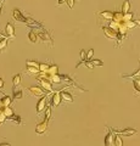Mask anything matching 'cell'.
I'll use <instances>...</instances> for the list:
<instances>
[{
    "instance_id": "cell-18",
    "label": "cell",
    "mask_w": 140,
    "mask_h": 146,
    "mask_svg": "<svg viewBox=\"0 0 140 146\" xmlns=\"http://www.w3.org/2000/svg\"><path fill=\"white\" fill-rule=\"evenodd\" d=\"M7 48V38H1L0 39V54H3Z\"/></svg>"
},
{
    "instance_id": "cell-27",
    "label": "cell",
    "mask_w": 140,
    "mask_h": 146,
    "mask_svg": "<svg viewBox=\"0 0 140 146\" xmlns=\"http://www.w3.org/2000/svg\"><path fill=\"white\" fill-rule=\"evenodd\" d=\"M113 143L116 146H123V141H122V138H121V135H115V138H113Z\"/></svg>"
},
{
    "instance_id": "cell-47",
    "label": "cell",
    "mask_w": 140,
    "mask_h": 146,
    "mask_svg": "<svg viewBox=\"0 0 140 146\" xmlns=\"http://www.w3.org/2000/svg\"><path fill=\"white\" fill-rule=\"evenodd\" d=\"M0 39H1V38H0Z\"/></svg>"
},
{
    "instance_id": "cell-11",
    "label": "cell",
    "mask_w": 140,
    "mask_h": 146,
    "mask_svg": "<svg viewBox=\"0 0 140 146\" xmlns=\"http://www.w3.org/2000/svg\"><path fill=\"white\" fill-rule=\"evenodd\" d=\"M104 33L108 39H117V32L111 29L110 27H104Z\"/></svg>"
},
{
    "instance_id": "cell-32",
    "label": "cell",
    "mask_w": 140,
    "mask_h": 146,
    "mask_svg": "<svg viewBox=\"0 0 140 146\" xmlns=\"http://www.w3.org/2000/svg\"><path fill=\"white\" fill-rule=\"evenodd\" d=\"M26 66L27 67H39V63L37 61H31V60H28V61H26Z\"/></svg>"
},
{
    "instance_id": "cell-19",
    "label": "cell",
    "mask_w": 140,
    "mask_h": 146,
    "mask_svg": "<svg viewBox=\"0 0 140 146\" xmlns=\"http://www.w3.org/2000/svg\"><path fill=\"white\" fill-rule=\"evenodd\" d=\"M130 10V3H129V0H125V1L123 3V5H122V9H121V13H127L129 12Z\"/></svg>"
},
{
    "instance_id": "cell-36",
    "label": "cell",
    "mask_w": 140,
    "mask_h": 146,
    "mask_svg": "<svg viewBox=\"0 0 140 146\" xmlns=\"http://www.w3.org/2000/svg\"><path fill=\"white\" fill-rule=\"evenodd\" d=\"M139 74H140V66H139V70L135 73H133V74H130V76H124L123 78H135V77H138Z\"/></svg>"
},
{
    "instance_id": "cell-23",
    "label": "cell",
    "mask_w": 140,
    "mask_h": 146,
    "mask_svg": "<svg viewBox=\"0 0 140 146\" xmlns=\"http://www.w3.org/2000/svg\"><path fill=\"white\" fill-rule=\"evenodd\" d=\"M28 39H29V42L33 43V44L38 42V36H37V34H35L34 31H31L28 33Z\"/></svg>"
},
{
    "instance_id": "cell-43",
    "label": "cell",
    "mask_w": 140,
    "mask_h": 146,
    "mask_svg": "<svg viewBox=\"0 0 140 146\" xmlns=\"http://www.w3.org/2000/svg\"><path fill=\"white\" fill-rule=\"evenodd\" d=\"M1 107H3V106H1V101H0V110H1Z\"/></svg>"
},
{
    "instance_id": "cell-2",
    "label": "cell",
    "mask_w": 140,
    "mask_h": 146,
    "mask_svg": "<svg viewBox=\"0 0 140 146\" xmlns=\"http://www.w3.org/2000/svg\"><path fill=\"white\" fill-rule=\"evenodd\" d=\"M29 94H32L33 96H45L46 91H44L42 89V86H38V85H32L28 88Z\"/></svg>"
},
{
    "instance_id": "cell-33",
    "label": "cell",
    "mask_w": 140,
    "mask_h": 146,
    "mask_svg": "<svg viewBox=\"0 0 140 146\" xmlns=\"http://www.w3.org/2000/svg\"><path fill=\"white\" fill-rule=\"evenodd\" d=\"M44 111H45V119L49 121L50 117H51V107H46Z\"/></svg>"
},
{
    "instance_id": "cell-4",
    "label": "cell",
    "mask_w": 140,
    "mask_h": 146,
    "mask_svg": "<svg viewBox=\"0 0 140 146\" xmlns=\"http://www.w3.org/2000/svg\"><path fill=\"white\" fill-rule=\"evenodd\" d=\"M112 131L118 135H124V136H130V135H134L137 134V130L133 129V128H125V129H122V130H117V129H112Z\"/></svg>"
},
{
    "instance_id": "cell-5",
    "label": "cell",
    "mask_w": 140,
    "mask_h": 146,
    "mask_svg": "<svg viewBox=\"0 0 140 146\" xmlns=\"http://www.w3.org/2000/svg\"><path fill=\"white\" fill-rule=\"evenodd\" d=\"M12 17H13V20H16V21H19V22H23V23H26V21H27V18L23 15H22V12H21L20 9H13Z\"/></svg>"
},
{
    "instance_id": "cell-24",
    "label": "cell",
    "mask_w": 140,
    "mask_h": 146,
    "mask_svg": "<svg viewBox=\"0 0 140 146\" xmlns=\"http://www.w3.org/2000/svg\"><path fill=\"white\" fill-rule=\"evenodd\" d=\"M121 23L122 22H116V21H110V25H108V27H110L111 29H113V31H118V28H119V26H121Z\"/></svg>"
},
{
    "instance_id": "cell-45",
    "label": "cell",
    "mask_w": 140,
    "mask_h": 146,
    "mask_svg": "<svg viewBox=\"0 0 140 146\" xmlns=\"http://www.w3.org/2000/svg\"><path fill=\"white\" fill-rule=\"evenodd\" d=\"M0 112H1V110H0Z\"/></svg>"
},
{
    "instance_id": "cell-31",
    "label": "cell",
    "mask_w": 140,
    "mask_h": 146,
    "mask_svg": "<svg viewBox=\"0 0 140 146\" xmlns=\"http://www.w3.org/2000/svg\"><path fill=\"white\" fill-rule=\"evenodd\" d=\"M93 56H94V50L90 49L89 51L87 52V56H85V61H92V60H93Z\"/></svg>"
},
{
    "instance_id": "cell-37",
    "label": "cell",
    "mask_w": 140,
    "mask_h": 146,
    "mask_svg": "<svg viewBox=\"0 0 140 146\" xmlns=\"http://www.w3.org/2000/svg\"><path fill=\"white\" fill-rule=\"evenodd\" d=\"M66 3H67V5H68L70 9H72L74 5V0H66Z\"/></svg>"
},
{
    "instance_id": "cell-29",
    "label": "cell",
    "mask_w": 140,
    "mask_h": 146,
    "mask_svg": "<svg viewBox=\"0 0 140 146\" xmlns=\"http://www.w3.org/2000/svg\"><path fill=\"white\" fill-rule=\"evenodd\" d=\"M122 18H123V13L113 12V21H116V22H123V21H122Z\"/></svg>"
},
{
    "instance_id": "cell-7",
    "label": "cell",
    "mask_w": 140,
    "mask_h": 146,
    "mask_svg": "<svg viewBox=\"0 0 140 146\" xmlns=\"http://www.w3.org/2000/svg\"><path fill=\"white\" fill-rule=\"evenodd\" d=\"M113 131H112L111 128H108V133L105 136V140H104V146H111L113 144Z\"/></svg>"
},
{
    "instance_id": "cell-26",
    "label": "cell",
    "mask_w": 140,
    "mask_h": 146,
    "mask_svg": "<svg viewBox=\"0 0 140 146\" xmlns=\"http://www.w3.org/2000/svg\"><path fill=\"white\" fill-rule=\"evenodd\" d=\"M50 82H52V83H56V84L61 83V82H62L61 76L60 74H54V76H51L50 77Z\"/></svg>"
},
{
    "instance_id": "cell-13",
    "label": "cell",
    "mask_w": 140,
    "mask_h": 146,
    "mask_svg": "<svg viewBox=\"0 0 140 146\" xmlns=\"http://www.w3.org/2000/svg\"><path fill=\"white\" fill-rule=\"evenodd\" d=\"M99 16H101L105 21H112L113 20V12H111V11H100L99 12Z\"/></svg>"
},
{
    "instance_id": "cell-46",
    "label": "cell",
    "mask_w": 140,
    "mask_h": 146,
    "mask_svg": "<svg viewBox=\"0 0 140 146\" xmlns=\"http://www.w3.org/2000/svg\"><path fill=\"white\" fill-rule=\"evenodd\" d=\"M139 77H140V74H139Z\"/></svg>"
},
{
    "instance_id": "cell-17",
    "label": "cell",
    "mask_w": 140,
    "mask_h": 146,
    "mask_svg": "<svg viewBox=\"0 0 140 146\" xmlns=\"http://www.w3.org/2000/svg\"><path fill=\"white\" fill-rule=\"evenodd\" d=\"M48 74L49 76H54V74H58V66L57 65H51V66H49V70H48Z\"/></svg>"
},
{
    "instance_id": "cell-30",
    "label": "cell",
    "mask_w": 140,
    "mask_h": 146,
    "mask_svg": "<svg viewBox=\"0 0 140 146\" xmlns=\"http://www.w3.org/2000/svg\"><path fill=\"white\" fill-rule=\"evenodd\" d=\"M124 25H125V27H127L128 29H133V28H135L137 27V23H135V21H128V22H124Z\"/></svg>"
},
{
    "instance_id": "cell-22",
    "label": "cell",
    "mask_w": 140,
    "mask_h": 146,
    "mask_svg": "<svg viewBox=\"0 0 140 146\" xmlns=\"http://www.w3.org/2000/svg\"><path fill=\"white\" fill-rule=\"evenodd\" d=\"M21 79H22L21 74H15L12 77V85L15 86V88H16V86H19L21 84Z\"/></svg>"
},
{
    "instance_id": "cell-39",
    "label": "cell",
    "mask_w": 140,
    "mask_h": 146,
    "mask_svg": "<svg viewBox=\"0 0 140 146\" xmlns=\"http://www.w3.org/2000/svg\"><path fill=\"white\" fill-rule=\"evenodd\" d=\"M3 88H4V79L0 78V90H1Z\"/></svg>"
},
{
    "instance_id": "cell-40",
    "label": "cell",
    "mask_w": 140,
    "mask_h": 146,
    "mask_svg": "<svg viewBox=\"0 0 140 146\" xmlns=\"http://www.w3.org/2000/svg\"><path fill=\"white\" fill-rule=\"evenodd\" d=\"M64 3H66V0H58V1H57V5H62Z\"/></svg>"
},
{
    "instance_id": "cell-42",
    "label": "cell",
    "mask_w": 140,
    "mask_h": 146,
    "mask_svg": "<svg viewBox=\"0 0 140 146\" xmlns=\"http://www.w3.org/2000/svg\"><path fill=\"white\" fill-rule=\"evenodd\" d=\"M135 23H137V26H139V27H140V18H138V20L135 21Z\"/></svg>"
},
{
    "instance_id": "cell-34",
    "label": "cell",
    "mask_w": 140,
    "mask_h": 146,
    "mask_svg": "<svg viewBox=\"0 0 140 146\" xmlns=\"http://www.w3.org/2000/svg\"><path fill=\"white\" fill-rule=\"evenodd\" d=\"M90 62H92V65H93L94 67H99V66H102V65H104L101 60H94V58H93V60L90 61Z\"/></svg>"
},
{
    "instance_id": "cell-8",
    "label": "cell",
    "mask_w": 140,
    "mask_h": 146,
    "mask_svg": "<svg viewBox=\"0 0 140 146\" xmlns=\"http://www.w3.org/2000/svg\"><path fill=\"white\" fill-rule=\"evenodd\" d=\"M46 102H48V100H46V96H43L42 99L38 101L37 104V113H40V112H43L45 108H46Z\"/></svg>"
},
{
    "instance_id": "cell-9",
    "label": "cell",
    "mask_w": 140,
    "mask_h": 146,
    "mask_svg": "<svg viewBox=\"0 0 140 146\" xmlns=\"http://www.w3.org/2000/svg\"><path fill=\"white\" fill-rule=\"evenodd\" d=\"M61 96H60V91H55V93L52 94V96H51V105L54 107H57L58 105L61 104Z\"/></svg>"
},
{
    "instance_id": "cell-6",
    "label": "cell",
    "mask_w": 140,
    "mask_h": 146,
    "mask_svg": "<svg viewBox=\"0 0 140 146\" xmlns=\"http://www.w3.org/2000/svg\"><path fill=\"white\" fill-rule=\"evenodd\" d=\"M48 122H49V121L44 119L42 123H39V124H38L37 127H35V133H37V134H39V135L44 134L45 131L48 130Z\"/></svg>"
},
{
    "instance_id": "cell-38",
    "label": "cell",
    "mask_w": 140,
    "mask_h": 146,
    "mask_svg": "<svg viewBox=\"0 0 140 146\" xmlns=\"http://www.w3.org/2000/svg\"><path fill=\"white\" fill-rule=\"evenodd\" d=\"M5 121H6V117L3 115V112H0V124H3Z\"/></svg>"
},
{
    "instance_id": "cell-25",
    "label": "cell",
    "mask_w": 140,
    "mask_h": 146,
    "mask_svg": "<svg viewBox=\"0 0 140 146\" xmlns=\"http://www.w3.org/2000/svg\"><path fill=\"white\" fill-rule=\"evenodd\" d=\"M133 16H134V13L129 11V12H127V13H124V15H123V18H122V21H123V22L132 21V20H133Z\"/></svg>"
},
{
    "instance_id": "cell-20",
    "label": "cell",
    "mask_w": 140,
    "mask_h": 146,
    "mask_svg": "<svg viewBox=\"0 0 140 146\" xmlns=\"http://www.w3.org/2000/svg\"><path fill=\"white\" fill-rule=\"evenodd\" d=\"M12 94H13V99L15 100H21L22 98H23V91H22L21 89H13Z\"/></svg>"
},
{
    "instance_id": "cell-35",
    "label": "cell",
    "mask_w": 140,
    "mask_h": 146,
    "mask_svg": "<svg viewBox=\"0 0 140 146\" xmlns=\"http://www.w3.org/2000/svg\"><path fill=\"white\" fill-rule=\"evenodd\" d=\"M10 119H11V121H13L15 123H17V124H21V122H22L21 117H20V116H15V115H13V116L10 118Z\"/></svg>"
},
{
    "instance_id": "cell-1",
    "label": "cell",
    "mask_w": 140,
    "mask_h": 146,
    "mask_svg": "<svg viewBox=\"0 0 140 146\" xmlns=\"http://www.w3.org/2000/svg\"><path fill=\"white\" fill-rule=\"evenodd\" d=\"M34 32H35V34H37L38 38L42 39L44 43H50V44L52 45V39H51V36L49 35L48 32H45V31L42 28V27H40V28H35Z\"/></svg>"
},
{
    "instance_id": "cell-44",
    "label": "cell",
    "mask_w": 140,
    "mask_h": 146,
    "mask_svg": "<svg viewBox=\"0 0 140 146\" xmlns=\"http://www.w3.org/2000/svg\"><path fill=\"white\" fill-rule=\"evenodd\" d=\"M0 38H4V36H3V34H1V33H0Z\"/></svg>"
},
{
    "instance_id": "cell-15",
    "label": "cell",
    "mask_w": 140,
    "mask_h": 146,
    "mask_svg": "<svg viewBox=\"0 0 140 146\" xmlns=\"http://www.w3.org/2000/svg\"><path fill=\"white\" fill-rule=\"evenodd\" d=\"M0 101H1V106L3 107H10L11 106V102L12 100L10 96H7V95H5L3 99H0Z\"/></svg>"
},
{
    "instance_id": "cell-28",
    "label": "cell",
    "mask_w": 140,
    "mask_h": 146,
    "mask_svg": "<svg viewBox=\"0 0 140 146\" xmlns=\"http://www.w3.org/2000/svg\"><path fill=\"white\" fill-rule=\"evenodd\" d=\"M49 66L50 65H48V63H39V71H40V73H45V72H48V70H49Z\"/></svg>"
},
{
    "instance_id": "cell-16",
    "label": "cell",
    "mask_w": 140,
    "mask_h": 146,
    "mask_svg": "<svg viewBox=\"0 0 140 146\" xmlns=\"http://www.w3.org/2000/svg\"><path fill=\"white\" fill-rule=\"evenodd\" d=\"M26 72H27V74H29V76H38L40 73L38 67H27Z\"/></svg>"
},
{
    "instance_id": "cell-14",
    "label": "cell",
    "mask_w": 140,
    "mask_h": 146,
    "mask_svg": "<svg viewBox=\"0 0 140 146\" xmlns=\"http://www.w3.org/2000/svg\"><path fill=\"white\" fill-rule=\"evenodd\" d=\"M1 112H3V115L6 117V119H10V118L13 116V110L11 107H4L1 110Z\"/></svg>"
},
{
    "instance_id": "cell-12",
    "label": "cell",
    "mask_w": 140,
    "mask_h": 146,
    "mask_svg": "<svg viewBox=\"0 0 140 146\" xmlns=\"http://www.w3.org/2000/svg\"><path fill=\"white\" fill-rule=\"evenodd\" d=\"M60 96H61V100H64L65 102H73V96H72L68 91L61 90L60 91Z\"/></svg>"
},
{
    "instance_id": "cell-41",
    "label": "cell",
    "mask_w": 140,
    "mask_h": 146,
    "mask_svg": "<svg viewBox=\"0 0 140 146\" xmlns=\"http://www.w3.org/2000/svg\"><path fill=\"white\" fill-rule=\"evenodd\" d=\"M0 146H11V145L9 143H1V144H0Z\"/></svg>"
},
{
    "instance_id": "cell-10",
    "label": "cell",
    "mask_w": 140,
    "mask_h": 146,
    "mask_svg": "<svg viewBox=\"0 0 140 146\" xmlns=\"http://www.w3.org/2000/svg\"><path fill=\"white\" fill-rule=\"evenodd\" d=\"M5 34L7 38H11L13 39L15 38V27H13L12 23H7L5 27Z\"/></svg>"
},
{
    "instance_id": "cell-21",
    "label": "cell",
    "mask_w": 140,
    "mask_h": 146,
    "mask_svg": "<svg viewBox=\"0 0 140 146\" xmlns=\"http://www.w3.org/2000/svg\"><path fill=\"white\" fill-rule=\"evenodd\" d=\"M133 85H134V89L137 93L140 94V77H135V78L133 79Z\"/></svg>"
},
{
    "instance_id": "cell-3",
    "label": "cell",
    "mask_w": 140,
    "mask_h": 146,
    "mask_svg": "<svg viewBox=\"0 0 140 146\" xmlns=\"http://www.w3.org/2000/svg\"><path fill=\"white\" fill-rule=\"evenodd\" d=\"M38 82L42 85V89L44 91H52V85H51V82L48 80V79H44V78H40V77H37Z\"/></svg>"
}]
</instances>
